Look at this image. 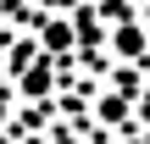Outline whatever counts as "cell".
I'll return each mask as SVG.
<instances>
[{
  "label": "cell",
  "mask_w": 150,
  "mask_h": 144,
  "mask_svg": "<svg viewBox=\"0 0 150 144\" xmlns=\"http://www.w3.org/2000/svg\"><path fill=\"white\" fill-rule=\"evenodd\" d=\"M145 28H139V22H117V33H111V50H117V55H122V61H139V55H145Z\"/></svg>",
  "instance_id": "1"
},
{
  "label": "cell",
  "mask_w": 150,
  "mask_h": 144,
  "mask_svg": "<svg viewBox=\"0 0 150 144\" xmlns=\"http://www.w3.org/2000/svg\"><path fill=\"white\" fill-rule=\"evenodd\" d=\"M22 94H33V100L50 94V61H33V67L22 72Z\"/></svg>",
  "instance_id": "2"
},
{
  "label": "cell",
  "mask_w": 150,
  "mask_h": 144,
  "mask_svg": "<svg viewBox=\"0 0 150 144\" xmlns=\"http://www.w3.org/2000/svg\"><path fill=\"white\" fill-rule=\"evenodd\" d=\"M39 39H45V50H72V28H67V22H61V17H50V22H45V33H39Z\"/></svg>",
  "instance_id": "3"
},
{
  "label": "cell",
  "mask_w": 150,
  "mask_h": 144,
  "mask_svg": "<svg viewBox=\"0 0 150 144\" xmlns=\"http://www.w3.org/2000/svg\"><path fill=\"white\" fill-rule=\"evenodd\" d=\"M100 122H128V94H100Z\"/></svg>",
  "instance_id": "4"
},
{
  "label": "cell",
  "mask_w": 150,
  "mask_h": 144,
  "mask_svg": "<svg viewBox=\"0 0 150 144\" xmlns=\"http://www.w3.org/2000/svg\"><path fill=\"white\" fill-rule=\"evenodd\" d=\"M0 122H6V94H0Z\"/></svg>",
  "instance_id": "5"
},
{
  "label": "cell",
  "mask_w": 150,
  "mask_h": 144,
  "mask_svg": "<svg viewBox=\"0 0 150 144\" xmlns=\"http://www.w3.org/2000/svg\"><path fill=\"white\" fill-rule=\"evenodd\" d=\"M56 144H78V139H56Z\"/></svg>",
  "instance_id": "6"
}]
</instances>
